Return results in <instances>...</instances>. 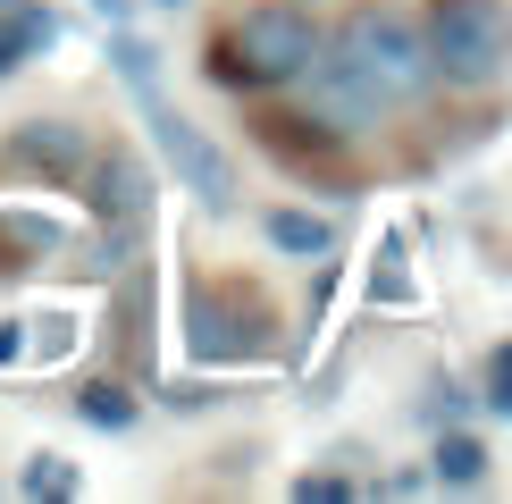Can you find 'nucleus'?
<instances>
[{"label":"nucleus","instance_id":"obj_3","mask_svg":"<svg viewBox=\"0 0 512 504\" xmlns=\"http://www.w3.org/2000/svg\"><path fill=\"white\" fill-rule=\"evenodd\" d=\"M429 68L445 84H496L512 68V17H504V0H437L429 9Z\"/></svg>","mask_w":512,"mask_h":504},{"label":"nucleus","instance_id":"obj_6","mask_svg":"<svg viewBox=\"0 0 512 504\" xmlns=\"http://www.w3.org/2000/svg\"><path fill=\"white\" fill-rule=\"evenodd\" d=\"M51 42H59V17H51V9H34V0L0 9V76H9V68H26L34 51H51Z\"/></svg>","mask_w":512,"mask_h":504},{"label":"nucleus","instance_id":"obj_13","mask_svg":"<svg viewBox=\"0 0 512 504\" xmlns=\"http://www.w3.org/2000/svg\"><path fill=\"white\" fill-rule=\"evenodd\" d=\"M26 353V320H0V362H17Z\"/></svg>","mask_w":512,"mask_h":504},{"label":"nucleus","instance_id":"obj_11","mask_svg":"<svg viewBox=\"0 0 512 504\" xmlns=\"http://www.w3.org/2000/svg\"><path fill=\"white\" fill-rule=\"evenodd\" d=\"M496 412H512V345H496V395H487Z\"/></svg>","mask_w":512,"mask_h":504},{"label":"nucleus","instance_id":"obj_14","mask_svg":"<svg viewBox=\"0 0 512 504\" xmlns=\"http://www.w3.org/2000/svg\"><path fill=\"white\" fill-rule=\"evenodd\" d=\"M101 17H110V26H126V9H135V0H93Z\"/></svg>","mask_w":512,"mask_h":504},{"label":"nucleus","instance_id":"obj_16","mask_svg":"<svg viewBox=\"0 0 512 504\" xmlns=\"http://www.w3.org/2000/svg\"><path fill=\"white\" fill-rule=\"evenodd\" d=\"M0 9H17V0H0Z\"/></svg>","mask_w":512,"mask_h":504},{"label":"nucleus","instance_id":"obj_10","mask_svg":"<svg viewBox=\"0 0 512 504\" xmlns=\"http://www.w3.org/2000/svg\"><path fill=\"white\" fill-rule=\"evenodd\" d=\"M76 412L93 420V429H126V420H135V395H126V387H84Z\"/></svg>","mask_w":512,"mask_h":504},{"label":"nucleus","instance_id":"obj_5","mask_svg":"<svg viewBox=\"0 0 512 504\" xmlns=\"http://www.w3.org/2000/svg\"><path fill=\"white\" fill-rule=\"evenodd\" d=\"M9 160L17 168H51V177H68V168L84 160V126H68V118H26L9 135Z\"/></svg>","mask_w":512,"mask_h":504},{"label":"nucleus","instance_id":"obj_12","mask_svg":"<svg viewBox=\"0 0 512 504\" xmlns=\"http://www.w3.org/2000/svg\"><path fill=\"white\" fill-rule=\"evenodd\" d=\"M294 496H353V479H336V471H319V479H294Z\"/></svg>","mask_w":512,"mask_h":504},{"label":"nucleus","instance_id":"obj_8","mask_svg":"<svg viewBox=\"0 0 512 504\" xmlns=\"http://www.w3.org/2000/svg\"><path fill=\"white\" fill-rule=\"evenodd\" d=\"M269 244H277V252H294V261H311V252H328V244H336V227H328V219H311V210H269Z\"/></svg>","mask_w":512,"mask_h":504},{"label":"nucleus","instance_id":"obj_7","mask_svg":"<svg viewBox=\"0 0 512 504\" xmlns=\"http://www.w3.org/2000/svg\"><path fill=\"white\" fill-rule=\"evenodd\" d=\"M429 479H437V488H479V479H487V446H479V437H437Z\"/></svg>","mask_w":512,"mask_h":504},{"label":"nucleus","instance_id":"obj_4","mask_svg":"<svg viewBox=\"0 0 512 504\" xmlns=\"http://www.w3.org/2000/svg\"><path fill=\"white\" fill-rule=\"evenodd\" d=\"M311 51H319V34H311L303 9H252V17L227 26L219 76L227 84H294V76L311 68Z\"/></svg>","mask_w":512,"mask_h":504},{"label":"nucleus","instance_id":"obj_1","mask_svg":"<svg viewBox=\"0 0 512 504\" xmlns=\"http://www.w3.org/2000/svg\"><path fill=\"white\" fill-rule=\"evenodd\" d=\"M303 76H311V118L336 126V135H361V126H378L387 110H403V101H420L437 84L429 34L403 9H353L336 26V42L311 51Z\"/></svg>","mask_w":512,"mask_h":504},{"label":"nucleus","instance_id":"obj_15","mask_svg":"<svg viewBox=\"0 0 512 504\" xmlns=\"http://www.w3.org/2000/svg\"><path fill=\"white\" fill-rule=\"evenodd\" d=\"M160 9H185V0H160Z\"/></svg>","mask_w":512,"mask_h":504},{"label":"nucleus","instance_id":"obj_9","mask_svg":"<svg viewBox=\"0 0 512 504\" xmlns=\"http://www.w3.org/2000/svg\"><path fill=\"white\" fill-rule=\"evenodd\" d=\"M17 496H51V504L59 496H84V471H76L68 454H34L26 471H17Z\"/></svg>","mask_w":512,"mask_h":504},{"label":"nucleus","instance_id":"obj_2","mask_svg":"<svg viewBox=\"0 0 512 504\" xmlns=\"http://www.w3.org/2000/svg\"><path fill=\"white\" fill-rule=\"evenodd\" d=\"M110 68H118L126 93H135V110H143V126H152L160 160L177 168V185H185L202 210H236V160H227L219 143H210L202 126L160 93V51H152L143 34H126V26H118V34H110Z\"/></svg>","mask_w":512,"mask_h":504}]
</instances>
